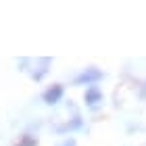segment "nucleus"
<instances>
[{
	"instance_id": "nucleus-1",
	"label": "nucleus",
	"mask_w": 146,
	"mask_h": 146,
	"mask_svg": "<svg viewBox=\"0 0 146 146\" xmlns=\"http://www.w3.org/2000/svg\"><path fill=\"white\" fill-rule=\"evenodd\" d=\"M61 96H63V88H61V86H52V88L44 94V100L52 104V102H56Z\"/></svg>"
},
{
	"instance_id": "nucleus-3",
	"label": "nucleus",
	"mask_w": 146,
	"mask_h": 146,
	"mask_svg": "<svg viewBox=\"0 0 146 146\" xmlns=\"http://www.w3.org/2000/svg\"><path fill=\"white\" fill-rule=\"evenodd\" d=\"M96 100H100V92H98V88H90L88 92H86V102L88 104H96Z\"/></svg>"
},
{
	"instance_id": "nucleus-4",
	"label": "nucleus",
	"mask_w": 146,
	"mask_h": 146,
	"mask_svg": "<svg viewBox=\"0 0 146 146\" xmlns=\"http://www.w3.org/2000/svg\"><path fill=\"white\" fill-rule=\"evenodd\" d=\"M34 144H36V140H34V138H25L21 146H34Z\"/></svg>"
},
{
	"instance_id": "nucleus-2",
	"label": "nucleus",
	"mask_w": 146,
	"mask_h": 146,
	"mask_svg": "<svg viewBox=\"0 0 146 146\" xmlns=\"http://www.w3.org/2000/svg\"><path fill=\"white\" fill-rule=\"evenodd\" d=\"M100 77V71H96V69H90V71H84L82 75L77 77V84H90V82H96V79Z\"/></svg>"
},
{
	"instance_id": "nucleus-5",
	"label": "nucleus",
	"mask_w": 146,
	"mask_h": 146,
	"mask_svg": "<svg viewBox=\"0 0 146 146\" xmlns=\"http://www.w3.org/2000/svg\"><path fill=\"white\" fill-rule=\"evenodd\" d=\"M58 146H73V140H65L63 144H58Z\"/></svg>"
}]
</instances>
